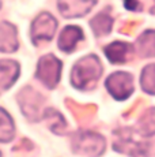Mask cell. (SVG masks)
<instances>
[{"instance_id": "obj_8", "label": "cell", "mask_w": 155, "mask_h": 157, "mask_svg": "<svg viewBox=\"0 0 155 157\" xmlns=\"http://www.w3.org/2000/svg\"><path fill=\"white\" fill-rule=\"evenodd\" d=\"M97 0H59V10L65 18L83 17L93 8Z\"/></svg>"}, {"instance_id": "obj_20", "label": "cell", "mask_w": 155, "mask_h": 157, "mask_svg": "<svg viewBox=\"0 0 155 157\" xmlns=\"http://www.w3.org/2000/svg\"><path fill=\"white\" fill-rule=\"evenodd\" d=\"M151 13H153V14H155V6H154V8H153V10H151Z\"/></svg>"}, {"instance_id": "obj_13", "label": "cell", "mask_w": 155, "mask_h": 157, "mask_svg": "<svg viewBox=\"0 0 155 157\" xmlns=\"http://www.w3.org/2000/svg\"><path fill=\"white\" fill-rule=\"evenodd\" d=\"M138 52L143 57L155 56V30H146L139 37Z\"/></svg>"}, {"instance_id": "obj_9", "label": "cell", "mask_w": 155, "mask_h": 157, "mask_svg": "<svg viewBox=\"0 0 155 157\" xmlns=\"http://www.w3.org/2000/svg\"><path fill=\"white\" fill-rule=\"evenodd\" d=\"M19 77V64L14 60H0V94L10 89Z\"/></svg>"}, {"instance_id": "obj_11", "label": "cell", "mask_w": 155, "mask_h": 157, "mask_svg": "<svg viewBox=\"0 0 155 157\" xmlns=\"http://www.w3.org/2000/svg\"><path fill=\"white\" fill-rule=\"evenodd\" d=\"M18 45L15 26L8 22H0V52H15Z\"/></svg>"}, {"instance_id": "obj_6", "label": "cell", "mask_w": 155, "mask_h": 157, "mask_svg": "<svg viewBox=\"0 0 155 157\" xmlns=\"http://www.w3.org/2000/svg\"><path fill=\"white\" fill-rule=\"evenodd\" d=\"M18 100L20 104V109L27 119L33 120V122L40 120V117L42 116L41 115V107H42L44 102V97L40 93L35 92L31 87H25L19 93Z\"/></svg>"}, {"instance_id": "obj_21", "label": "cell", "mask_w": 155, "mask_h": 157, "mask_svg": "<svg viewBox=\"0 0 155 157\" xmlns=\"http://www.w3.org/2000/svg\"><path fill=\"white\" fill-rule=\"evenodd\" d=\"M0 157H2V153H0Z\"/></svg>"}, {"instance_id": "obj_5", "label": "cell", "mask_w": 155, "mask_h": 157, "mask_svg": "<svg viewBox=\"0 0 155 157\" xmlns=\"http://www.w3.org/2000/svg\"><path fill=\"white\" fill-rule=\"evenodd\" d=\"M106 87L116 100H127L133 93V77L129 72L117 71L106 79Z\"/></svg>"}, {"instance_id": "obj_17", "label": "cell", "mask_w": 155, "mask_h": 157, "mask_svg": "<svg viewBox=\"0 0 155 157\" xmlns=\"http://www.w3.org/2000/svg\"><path fill=\"white\" fill-rule=\"evenodd\" d=\"M42 116L48 120V123H49V127H50V130H52V131H55V132H61L63 130L67 127V123H65L64 117H63L61 115L57 112V111L52 109V108L46 109L45 112L42 113Z\"/></svg>"}, {"instance_id": "obj_19", "label": "cell", "mask_w": 155, "mask_h": 157, "mask_svg": "<svg viewBox=\"0 0 155 157\" xmlns=\"http://www.w3.org/2000/svg\"><path fill=\"white\" fill-rule=\"evenodd\" d=\"M124 6L128 8V10H139V4L138 0H124Z\"/></svg>"}, {"instance_id": "obj_12", "label": "cell", "mask_w": 155, "mask_h": 157, "mask_svg": "<svg viewBox=\"0 0 155 157\" xmlns=\"http://www.w3.org/2000/svg\"><path fill=\"white\" fill-rule=\"evenodd\" d=\"M82 38H83V33L79 28L67 26L61 32L60 38H59V48L63 52H72Z\"/></svg>"}, {"instance_id": "obj_16", "label": "cell", "mask_w": 155, "mask_h": 157, "mask_svg": "<svg viewBox=\"0 0 155 157\" xmlns=\"http://www.w3.org/2000/svg\"><path fill=\"white\" fill-rule=\"evenodd\" d=\"M138 128L143 137H153L155 134V108L146 111V113L140 117Z\"/></svg>"}, {"instance_id": "obj_7", "label": "cell", "mask_w": 155, "mask_h": 157, "mask_svg": "<svg viewBox=\"0 0 155 157\" xmlns=\"http://www.w3.org/2000/svg\"><path fill=\"white\" fill-rule=\"evenodd\" d=\"M57 21L48 13L40 14L31 23V40L34 44L50 41L55 36Z\"/></svg>"}, {"instance_id": "obj_4", "label": "cell", "mask_w": 155, "mask_h": 157, "mask_svg": "<svg viewBox=\"0 0 155 157\" xmlns=\"http://www.w3.org/2000/svg\"><path fill=\"white\" fill-rule=\"evenodd\" d=\"M61 62L53 55H46L38 62L37 78L46 87L53 89L60 81Z\"/></svg>"}, {"instance_id": "obj_1", "label": "cell", "mask_w": 155, "mask_h": 157, "mask_svg": "<svg viewBox=\"0 0 155 157\" xmlns=\"http://www.w3.org/2000/svg\"><path fill=\"white\" fill-rule=\"evenodd\" d=\"M102 74V64L99 59L94 55H88L74 66L71 74L72 85L82 90H87L94 87L95 82L99 79Z\"/></svg>"}, {"instance_id": "obj_15", "label": "cell", "mask_w": 155, "mask_h": 157, "mask_svg": "<svg viewBox=\"0 0 155 157\" xmlns=\"http://www.w3.org/2000/svg\"><path fill=\"white\" fill-rule=\"evenodd\" d=\"M15 127L11 116L5 112L3 108H0V142H8L14 138Z\"/></svg>"}, {"instance_id": "obj_18", "label": "cell", "mask_w": 155, "mask_h": 157, "mask_svg": "<svg viewBox=\"0 0 155 157\" xmlns=\"http://www.w3.org/2000/svg\"><path fill=\"white\" fill-rule=\"evenodd\" d=\"M142 87L146 93L155 96V64H150L142 72Z\"/></svg>"}, {"instance_id": "obj_3", "label": "cell", "mask_w": 155, "mask_h": 157, "mask_svg": "<svg viewBox=\"0 0 155 157\" xmlns=\"http://www.w3.org/2000/svg\"><path fill=\"white\" fill-rule=\"evenodd\" d=\"M116 138L113 147L117 152H123L132 157H140V156H147L150 146L146 142H140V141H135L132 135V130L124 128L120 131H116Z\"/></svg>"}, {"instance_id": "obj_2", "label": "cell", "mask_w": 155, "mask_h": 157, "mask_svg": "<svg viewBox=\"0 0 155 157\" xmlns=\"http://www.w3.org/2000/svg\"><path fill=\"white\" fill-rule=\"evenodd\" d=\"M72 147L76 153L88 157H99L105 150V140L95 132L82 131L74 137Z\"/></svg>"}, {"instance_id": "obj_10", "label": "cell", "mask_w": 155, "mask_h": 157, "mask_svg": "<svg viewBox=\"0 0 155 157\" xmlns=\"http://www.w3.org/2000/svg\"><path fill=\"white\" fill-rule=\"evenodd\" d=\"M132 51H133L132 45H129L128 43L114 41V43L109 44L105 48V55L108 56L110 63L121 64V63H125L129 59V56L132 55Z\"/></svg>"}, {"instance_id": "obj_14", "label": "cell", "mask_w": 155, "mask_h": 157, "mask_svg": "<svg viewBox=\"0 0 155 157\" xmlns=\"http://www.w3.org/2000/svg\"><path fill=\"white\" fill-rule=\"evenodd\" d=\"M90 25L95 36H105L108 33H110V30H112L113 18L106 13H101L91 19Z\"/></svg>"}]
</instances>
